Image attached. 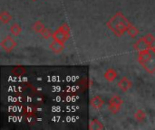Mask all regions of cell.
<instances>
[{
	"mask_svg": "<svg viewBox=\"0 0 155 130\" xmlns=\"http://www.w3.org/2000/svg\"><path fill=\"white\" fill-rule=\"evenodd\" d=\"M123 104H124L123 99L118 95H114L109 100V110L114 115H116L117 113L120 112L121 107H122Z\"/></svg>",
	"mask_w": 155,
	"mask_h": 130,
	"instance_id": "3",
	"label": "cell"
},
{
	"mask_svg": "<svg viewBox=\"0 0 155 130\" xmlns=\"http://www.w3.org/2000/svg\"><path fill=\"white\" fill-rule=\"evenodd\" d=\"M151 49H153V51H154V52H155V43H154V44H153V45H152Z\"/></svg>",
	"mask_w": 155,
	"mask_h": 130,
	"instance_id": "21",
	"label": "cell"
},
{
	"mask_svg": "<svg viewBox=\"0 0 155 130\" xmlns=\"http://www.w3.org/2000/svg\"><path fill=\"white\" fill-rule=\"evenodd\" d=\"M152 46L147 43V41L145 40L144 36L143 37H141L138 39V41L135 43V44L134 45V50H136L137 52H141V51H143V50H146V49H150Z\"/></svg>",
	"mask_w": 155,
	"mask_h": 130,
	"instance_id": "7",
	"label": "cell"
},
{
	"mask_svg": "<svg viewBox=\"0 0 155 130\" xmlns=\"http://www.w3.org/2000/svg\"><path fill=\"white\" fill-rule=\"evenodd\" d=\"M127 34L130 36V37H132V38H135L138 34H139V33H140V31H139V29L136 27V26H134L132 23H131V24L128 26V28H127Z\"/></svg>",
	"mask_w": 155,
	"mask_h": 130,
	"instance_id": "13",
	"label": "cell"
},
{
	"mask_svg": "<svg viewBox=\"0 0 155 130\" xmlns=\"http://www.w3.org/2000/svg\"><path fill=\"white\" fill-rule=\"evenodd\" d=\"M32 1H36V0H32Z\"/></svg>",
	"mask_w": 155,
	"mask_h": 130,
	"instance_id": "22",
	"label": "cell"
},
{
	"mask_svg": "<svg viewBox=\"0 0 155 130\" xmlns=\"http://www.w3.org/2000/svg\"><path fill=\"white\" fill-rule=\"evenodd\" d=\"M12 20V15L7 11H2L0 13V21L3 24H8Z\"/></svg>",
	"mask_w": 155,
	"mask_h": 130,
	"instance_id": "16",
	"label": "cell"
},
{
	"mask_svg": "<svg viewBox=\"0 0 155 130\" xmlns=\"http://www.w3.org/2000/svg\"><path fill=\"white\" fill-rule=\"evenodd\" d=\"M32 28H33V30H34L35 33H40V34H41L42 32L45 29V24H44L41 21H35V22L34 23Z\"/></svg>",
	"mask_w": 155,
	"mask_h": 130,
	"instance_id": "15",
	"label": "cell"
},
{
	"mask_svg": "<svg viewBox=\"0 0 155 130\" xmlns=\"http://www.w3.org/2000/svg\"><path fill=\"white\" fill-rule=\"evenodd\" d=\"M59 28L62 29V30H63L64 32H65L66 33L71 34V29H70V26H69V24H68L67 23H64L62 25L59 26Z\"/></svg>",
	"mask_w": 155,
	"mask_h": 130,
	"instance_id": "19",
	"label": "cell"
},
{
	"mask_svg": "<svg viewBox=\"0 0 155 130\" xmlns=\"http://www.w3.org/2000/svg\"><path fill=\"white\" fill-rule=\"evenodd\" d=\"M117 86H118V88L120 89L121 91H123V92H127V91H129V90L132 89V87H133V82H132L127 77H123V78L119 81V82L117 83Z\"/></svg>",
	"mask_w": 155,
	"mask_h": 130,
	"instance_id": "6",
	"label": "cell"
},
{
	"mask_svg": "<svg viewBox=\"0 0 155 130\" xmlns=\"http://www.w3.org/2000/svg\"><path fill=\"white\" fill-rule=\"evenodd\" d=\"M49 48H50V50L53 51L54 52H55V53H60V52H62L64 51V43L54 40V41L50 43Z\"/></svg>",
	"mask_w": 155,
	"mask_h": 130,
	"instance_id": "9",
	"label": "cell"
},
{
	"mask_svg": "<svg viewBox=\"0 0 155 130\" xmlns=\"http://www.w3.org/2000/svg\"><path fill=\"white\" fill-rule=\"evenodd\" d=\"M41 35L45 38V39H49L50 37H52V35H53V33H51V31L49 30V29H47V28H45L43 32H42V33H41Z\"/></svg>",
	"mask_w": 155,
	"mask_h": 130,
	"instance_id": "20",
	"label": "cell"
},
{
	"mask_svg": "<svg viewBox=\"0 0 155 130\" xmlns=\"http://www.w3.org/2000/svg\"><path fill=\"white\" fill-rule=\"evenodd\" d=\"M12 73L15 76H22L26 73V69L24 66H16L12 70Z\"/></svg>",
	"mask_w": 155,
	"mask_h": 130,
	"instance_id": "17",
	"label": "cell"
},
{
	"mask_svg": "<svg viewBox=\"0 0 155 130\" xmlns=\"http://www.w3.org/2000/svg\"><path fill=\"white\" fill-rule=\"evenodd\" d=\"M104 77V79H105L107 81L113 82V81L117 78V71H116L114 68H110V69H108V70L105 71Z\"/></svg>",
	"mask_w": 155,
	"mask_h": 130,
	"instance_id": "10",
	"label": "cell"
},
{
	"mask_svg": "<svg viewBox=\"0 0 155 130\" xmlns=\"http://www.w3.org/2000/svg\"><path fill=\"white\" fill-rule=\"evenodd\" d=\"M1 47L4 51L7 52H12L15 46L17 45L16 42L10 36V35H7L6 37H5L2 41H1Z\"/></svg>",
	"mask_w": 155,
	"mask_h": 130,
	"instance_id": "4",
	"label": "cell"
},
{
	"mask_svg": "<svg viewBox=\"0 0 155 130\" xmlns=\"http://www.w3.org/2000/svg\"><path fill=\"white\" fill-rule=\"evenodd\" d=\"M144 38L151 46L155 43V36L153 33H147L146 35H144Z\"/></svg>",
	"mask_w": 155,
	"mask_h": 130,
	"instance_id": "18",
	"label": "cell"
},
{
	"mask_svg": "<svg viewBox=\"0 0 155 130\" xmlns=\"http://www.w3.org/2000/svg\"><path fill=\"white\" fill-rule=\"evenodd\" d=\"M138 62L150 74L155 72V52L153 49H146L138 52Z\"/></svg>",
	"mask_w": 155,
	"mask_h": 130,
	"instance_id": "2",
	"label": "cell"
},
{
	"mask_svg": "<svg viewBox=\"0 0 155 130\" xmlns=\"http://www.w3.org/2000/svg\"><path fill=\"white\" fill-rule=\"evenodd\" d=\"M131 22L122 12H117L106 23L107 28L113 32L117 37H122L126 32Z\"/></svg>",
	"mask_w": 155,
	"mask_h": 130,
	"instance_id": "1",
	"label": "cell"
},
{
	"mask_svg": "<svg viewBox=\"0 0 155 130\" xmlns=\"http://www.w3.org/2000/svg\"><path fill=\"white\" fill-rule=\"evenodd\" d=\"M147 118V114L143 109H138L134 114V119L138 122H143Z\"/></svg>",
	"mask_w": 155,
	"mask_h": 130,
	"instance_id": "14",
	"label": "cell"
},
{
	"mask_svg": "<svg viewBox=\"0 0 155 130\" xmlns=\"http://www.w3.org/2000/svg\"><path fill=\"white\" fill-rule=\"evenodd\" d=\"M70 36H71V34L66 33L65 32H64L62 29H60V28L58 27V29H57V30H55V31L53 33L52 38H53L54 40L57 41V42H60V43H65L69 40Z\"/></svg>",
	"mask_w": 155,
	"mask_h": 130,
	"instance_id": "5",
	"label": "cell"
},
{
	"mask_svg": "<svg viewBox=\"0 0 155 130\" xmlns=\"http://www.w3.org/2000/svg\"><path fill=\"white\" fill-rule=\"evenodd\" d=\"M89 129L90 130H102L104 129V127L103 125V123L101 121H99L98 119H92L89 123Z\"/></svg>",
	"mask_w": 155,
	"mask_h": 130,
	"instance_id": "11",
	"label": "cell"
},
{
	"mask_svg": "<svg viewBox=\"0 0 155 130\" xmlns=\"http://www.w3.org/2000/svg\"><path fill=\"white\" fill-rule=\"evenodd\" d=\"M104 100H103L100 96H98V95L93 97V98L91 99V100H90V105H91V107H92L94 109H96V110H99L100 109H102L103 106H104Z\"/></svg>",
	"mask_w": 155,
	"mask_h": 130,
	"instance_id": "8",
	"label": "cell"
},
{
	"mask_svg": "<svg viewBox=\"0 0 155 130\" xmlns=\"http://www.w3.org/2000/svg\"><path fill=\"white\" fill-rule=\"evenodd\" d=\"M9 31H10V33H11V34L13 36H18L22 32V27L18 23H15L10 26Z\"/></svg>",
	"mask_w": 155,
	"mask_h": 130,
	"instance_id": "12",
	"label": "cell"
}]
</instances>
